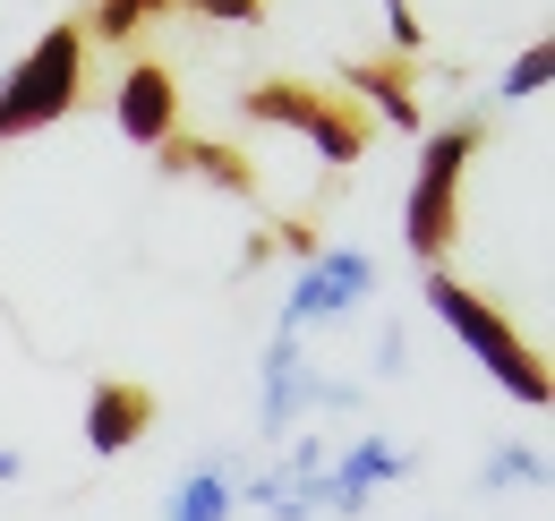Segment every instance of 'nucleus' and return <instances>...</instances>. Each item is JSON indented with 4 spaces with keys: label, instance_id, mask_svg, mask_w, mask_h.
I'll list each match as a JSON object with an SVG mask.
<instances>
[{
    "label": "nucleus",
    "instance_id": "20e7f679",
    "mask_svg": "<svg viewBox=\"0 0 555 521\" xmlns=\"http://www.w3.org/2000/svg\"><path fill=\"white\" fill-rule=\"evenodd\" d=\"M376 282H385V265L367 257V249H317V257H299V274H291V300H282L274 333L299 342L308 326H343L350 308L376 300Z\"/></svg>",
    "mask_w": 555,
    "mask_h": 521
},
{
    "label": "nucleus",
    "instance_id": "1a4fd4ad",
    "mask_svg": "<svg viewBox=\"0 0 555 521\" xmlns=\"http://www.w3.org/2000/svg\"><path fill=\"white\" fill-rule=\"evenodd\" d=\"M145 419H154V402H145L138 385H120V377H103V385L86 393V454H129L145 436Z\"/></svg>",
    "mask_w": 555,
    "mask_h": 521
},
{
    "label": "nucleus",
    "instance_id": "7ed1b4c3",
    "mask_svg": "<svg viewBox=\"0 0 555 521\" xmlns=\"http://www.w3.org/2000/svg\"><path fill=\"white\" fill-rule=\"evenodd\" d=\"M479 154V112H462L453 129H427L418 145V171H411V196H402V240H411L418 265H444L453 249V223H462V171Z\"/></svg>",
    "mask_w": 555,
    "mask_h": 521
},
{
    "label": "nucleus",
    "instance_id": "a211bd4d",
    "mask_svg": "<svg viewBox=\"0 0 555 521\" xmlns=\"http://www.w3.org/2000/svg\"><path fill=\"white\" fill-rule=\"evenodd\" d=\"M197 17H222V26H257L266 17V0H189Z\"/></svg>",
    "mask_w": 555,
    "mask_h": 521
},
{
    "label": "nucleus",
    "instance_id": "6ab92c4d",
    "mask_svg": "<svg viewBox=\"0 0 555 521\" xmlns=\"http://www.w3.org/2000/svg\"><path fill=\"white\" fill-rule=\"evenodd\" d=\"M17 479H26V454H9V445H0V487H17Z\"/></svg>",
    "mask_w": 555,
    "mask_h": 521
},
{
    "label": "nucleus",
    "instance_id": "f8f14e48",
    "mask_svg": "<svg viewBox=\"0 0 555 521\" xmlns=\"http://www.w3.org/2000/svg\"><path fill=\"white\" fill-rule=\"evenodd\" d=\"M343 77L359 86V94H367V103H376V112H385V120H393V129H418V94L402 86V77H393V68H376V61H350Z\"/></svg>",
    "mask_w": 555,
    "mask_h": 521
},
{
    "label": "nucleus",
    "instance_id": "9d476101",
    "mask_svg": "<svg viewBox=\"0 0 555 521\" xmlns=\"http://www.w3.org/2000/svg\"><path fill=\"white\" fill-rule=\"evenodd\" d=\"M240 461H248L240 445H214V454L197 461L180 487H171L163 521H231V513H240V505H231V479H240Z\"/></svg>",
    "mask_w": 555,
    "mask_h": 521
},
{
    "label": "nucleus",
    "instance_id": "f3484780",
    "mask_svg": "<svg viewBox=\"0 0 555 521\" xmlns=\"http://www.w3.org/2000/svg\"><path fill=\"white\" fill-rule=\"evenodd\" d=\"M402 368H411V326L385 317V333H376V377H402Z\"/></svg>",
    "mask_w": 555,
    "mask_h": 521
},
{
    "label": "nucleus",
    "instance_id": "f257e3e1",
    "mask_svg": "<svg viewBox=\"0 0 555 521\" xmlns=\"http://www.w3.org/2000/svg\"><path fill=\"white\" fill-rule=\"evenodd\" d=\"M427 308H436V326L453 333V342H462V351H470V359H479L521 410H547V368H539V351H521V333H513L504 308H487L479 291L453 282L444 265H427Z\"/></svg>",
    "mask_w": 555,
    "mask_h": 521
},
{
    "label": "nucleus",
    "instance_id": "6e6552de",
    "mask_svg": "<svg viewBox=\"0 0 555 521\" xmlns=\"http://www.w3.org/2000/svg\"><path fill=\"white\" fill-rule=\"evenodd\" d=\"M308 351L291 342V333H274L266 342V368H257V436H291L299 428V410H308Z\"/></svg>",
    "mask_w": 555,
    "mask_h": 521
},
{
    "label": "nucleus",
    "instance_id": "9b49d317",
    "mask_svg": "<svg viewBox=\"0 0 555 521\" xmlns=\"http://www.w3.org/2000/svg\"><path fill=\"white\" fill-rule=\"evenodd\" d=\"M479 487L487 496H504V487H530V496H547V445H487V461H479Z\"/></svg>",
    "mask_w": 555,
    "mask_h": 521
},
{
    "label": "nucleus",
    "instance_id": "dca6fc26",
    "mask_svg": "<svg viewBox=\"0 0 555 521\" xmlns=\"http://www.w3.org/2000/svg\"><path fill=\"white\" fill-rule=\"evenodd\" d=\"M376 9H385V43H393V52H418V43H427V35H418V9H411V0H376Z\"/></svg>",
    "mask_w": 555,
    "mask_h": 521
},
{
    "label": "nucleus",
    "instance_id": "2eb2a0df",
    "mask_svg": "<svg viewBox=\"0 0 555 521\" xmlns=\"http://www.w3.org/2000/svg\"><path fill=\"white\" fill-rule=\"evenodd\" d=\"M359 402H367V393L343 385V377H325V368L308 377V410H334V419H343V410H359Z\"/></svg>",
    "mask_w": 555,
    "mask_h": 521
},
{
    "label": "nucleus",
    "instance_id": "423d86ee",
    "mask_svg": "<svg viewBox=\"0 0 555 521\" xmlns=\"http://www.w3.org/2000/svg\"><path fill=\"white\" fill-rule=\"evenodd\" d=\"M411 470H418V454H411V445L359 436V445H343V454H334V470L317 479V513H334V521H359L376 487H393V479H411Z\"/></svg>",
    "mask_w": 555,
    "mask_h": 521
},
{
    "label": "nucleus",
    "instance_id": "39448f33",
    "mask_svg": "<svg viewBox=\"0 0 555 521\" xmlns=\"http://www.w3.org/2000/svg\"><path fill=\"white\" fill-rule=\"evenodd\" d=\"M248 120L308 137L325 163H359L367 154V120H350L343 103H325L317 86H248Z\"/></svg>",
    "mask_w": 555,
    "mask_h": 521
},
{
    "label": "nucleus",
    "instance_id": "0eeeda50",
    "mask_svg": "<svg viewBox=\"0 0 555 521\" xmlns=\"http://www.w3.org/2000/svg\"><path fill=\"white\" fill-rule=\"evenodd\" d=\"M112 120H120L129 145H171V129H180V86H171V68L138 61L120 77V94H112Z\"/></svg>",
    "mask_w": 555,
    "mask_h": 521
},
{
    "label": "nucleus",
    "instance_id": "f03ea898",
    "mask_svg": "<svg viewBox=\"0 0 555 521\" xmlns=\"http://www.w3.org/2000/svg\"><path fill=\"white\" fill-rule=\"evenodd\" d=\"M86 94V26H43V43L26 61L0 68V145L69 120Z\"/></svg>",
    "mask_w": 555,
    "mask_h": 521
},
{
    "label": "nucleus",
    "instance_id": "ddd939ff",
    "mask_svg": "<svg viewBox=\"0 0 555 521\" xmlns=\"http://www.w3.org/2000/svg\"><path fill=\"white\" fill-rule=\"evenodd\" d=\"M547 77H555V52L547 43H521L504 61V77H495V103H530V94H547Z\"/></svg>",
    "mask_w": 555,
    "mask_h": 521
},
{
    "label": "nucleus",
    "instance_id": "4468645a",
    "mask_svg": "<svg viewBox=\"0 0 555 521\" xmlns=\"http://www.w3.org/2000/svg\"><path fill=\"white\" fill-rule=\"evenodd\" d=\"M154 9H171V0H94V26L86 35H103V43H120V35H138Z\"/></svg>",
    "mask_w": 555,
    "mask_h": 521
}]
</instances>
